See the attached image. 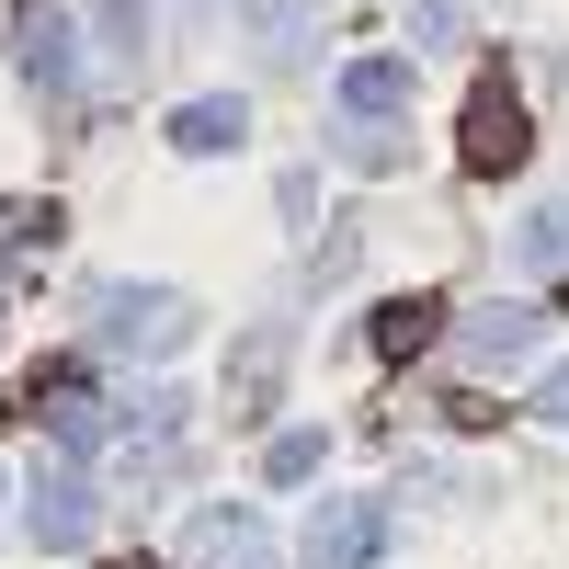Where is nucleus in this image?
<instances>
[{
    "mask_svg": "<svg viewBox=\"0 0 569 569\" xmlns=\"http://www.w3.org/2000/svg\"><path fill=\"white\" fill-rule=\"evenodd\" d=\"M399 103H410V58H353V69H342V114H353V126L399 114Z\"/></svg>",
    "mask_w": 569,
    "mask_h": 569,
    "instance_id": "6",
    "label": "nucleus"
},
{
    "mask_svg": "<svg viewBox=\"0 0 569 569\" xmlns=\"http://www.w3.org/2000/svg\"><path fill=\"white\" fill-rule=\"evenodd\" d=\"M114 569H149V558H114Z\"/></svg>",
    "mask_w": 569,
    "mask_h": 569,
    "instance_id": "16",
    "label": "nucleus"
},
{
    "mask_svg": "<svg viewBox=\"0 0 569 569\" xmlns=\"http://www.w3.org/2000/svg\"><path fill=\"white\" fill-rule=\"evenodd\" d=\"M34 536H46V547H80V536H91V490H80V479H46V490H34Z\"/></svg>",
    "mask_w": 569,
    "mask_h": 569,
    "instance_id": "7",
    "label": "nucleus"
},
{
    "mask_svg": "<svg viewBox=\"0 0 569 569\" xmlns=\"http://www.w3.org/2000/svg\"><path fill=\"white\" fill-rule=\"evenodd\" d=\"M376 547H388V512H376V501L308 512V569H376Z\"/></svg>",
    "mask_w": 569,
    "mask_h": 569,
    "instance_id": "2",
    "label": "nucleus"
},
{
    "mask_svg": "<svg viewBox=\"0 0 569 569\" xmlns=\"http://www.w3.org/2000/svg\"><path fill=\"white\" fill-rule=\"evenodd\" d=\"M171 137L217 160V149H240V137H251V114H240V103H182V114H171Z\"/></svg>",
    "mask_w": 569,
    "mask_h": 569,
    "instance_id": "8",
    "label": "nucleus"
},
{
    "mask_svg": "<svg viewBox=\"0 0 569 569\" xmlns=\"http://www.w3.org/2000/svg\"><path fill=\"white\" fill-rule=\"evenodd\" d=\"M273 388H284V330H251L240 365H228V421H262Z\"/></svg>",
    "mask_w": 569,
    "mask_h": 569,
    "instance_id": "3",
    "label": "nucleus"
},
{
    "mask_svg": "<svg viewBox=\"0 0 569 569\" xmlns=\"http://www.w3.org/2000/svg\"><path fill=\"white\" fill-rule=\"evenodd\" d=\"M456 160L501 182V171H525L536 160V114H525V91H512L501 69H479V91H467V137H456Z\"/></svg>",
    "mask_w": 569,
    "mask_h": 569,
    "instance_id": "1",
    "label": "nucleus"
},
{
    "mask_svg": "<svg viewBox=\"0 0 569 569\" xmlns=\"http://www.w3.org/2000/svg\"><path fill=\"white\" fill-rule=\"evenodd\" d=\"M23 69H34L46 91H69V23H58V12H23Z\"/></svg>",
    "mask_w": 569,
    "mask_h": 569,
    "instance_id": "9",
    "label": "nucleus"
},
{
    "mask_svg": "<svg viewBox=\"0 0 569 569\" xmlns=\"http://www.w3.org/2000/svg\"><path fill=\"white\" fill-rule=\"evenodd\" d=\"M240 569H262V536H251V547H240Z\"/></svg>",
    "mask_w": 569,
    "mask_h": 569,
    "instance_id": "15",
    "label": "nucleus"
},
{
    "mask_svg": "<svg viewBox=\"0 0 569 569\" xmlns=\"http://www.w3.org/2000/svg\"><path fill=\"white\" fill-rule=\"evenodd\" d=\"M467 34V0H410V46H456Z\"/></svg>",
    "mask_w": 569,
    "mask_h": 569,
    "instance_id": "12",
    "label": "nucleus"
},
{
    "mask_svg": "<svg viewBox=\"0 0 569 569\" xmlns=\"http://www.w3.org/2000/svg\"><path fill=\"white\" fill-rule=\"evenodd\" d=\"M433 330H445V297H433V284H421V297H388V308H376V353L410 365V353H433Z\"/></svg>",
    "mask_w": 569,
    "mask_h": 569,
    "instance_id": "5",
    "label": "nucleus"
},
{
    "mask_svg": "<svg viewBox=\"0 0 569 569\" xmlns=\"http://www.w3.org/2000/svg\"><path fill=\"white\" fill-rule=\"evenodd\" d=\"M536 410H547V421H569V365H558L547 388H536Z\"/></svg>",
    "mask_w": 569,
    "mask_h": 569,
    "instance_id": "14",
    "label": "nucleus"
},
{
    "mask_svg": "<svg viewBox=\"0 0 569 569\" xmlns=\"http://www.w3.org/2000/svg\"><path fill=\"white\" fill-rule=\"evenodd\" d=\"M525 353H536V308H479L467 319V365L479 376H512Z\"/></svg>",
    "mask_w": 569,
    "mask_h": 569,
    "instance_id": "4",
    "label": "nucleus"
},
{
    "mask_svg": "<svg viewBox=\"0 0 569 569\" xmlns=\"http://www.w3.org/2000/svg\"><path fill=\"white\" fill-rule=\"evenodd\" d=\"M262 479H273V490H297V479H319V433H273V456H262Z\"/></svg>",
    "mask_w": 569,
    "mask_h": 569,
    "instance_id": "10",
    "label": "nucleus"
},
{
    "mask_svg": "<svg viewBox=\"0 0 569 569\" xmlns=\"http://www.w3.org/2000/svg\"><path fill=\"white\" fill-rule=\"evenodd\" d=\"M342 160H353V171H388L399 137H388V126H342Z\"/></svg>",
    "mask_w": 569,
    "mask_h": 569,
    "instance_id": "13",
    "label": "nucleus"
},
{
    "mask_svg": "<svg viewBox=\"0 0 569 569\" xmlns=\"http://www.w3.org/2000/svg\"><path fill=\"white\" fill-rule=\"evenodd\" d=\"M525 262H547V273H569V194H558V206H547V217L525 228Z\"/></svg>",
    "mask_w": 569,
    "mask_h": 569,
    "instance_id": "11",
    "label": "nucleus"
}]
</instances>
